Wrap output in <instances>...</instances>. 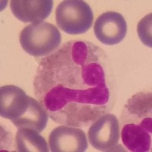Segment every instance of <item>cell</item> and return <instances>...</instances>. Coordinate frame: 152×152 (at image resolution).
Listing matches in <instances>:
<instances>
[{"label": "cell", "mask_w": 152, "mask_h": 152, "mask_svg": "<svg viewBox=\"0 0 152 152\" xmlns=\"http://www.w3.org/2000/svg\"><path fill=\"white\" fill-rule=\"evenodd\" d=\"M34 94L55 123L87 127L109 113L116 100L110 61L94 43L72 40L40 59Z\"/></svg>", "instance_id": "obj_1"}, {"label": "cell", "mask_w": 152, "mask_h": 152, "mask_svg": "<svg viewBox=\"0 0 152 152\" xmlns=\"http://www.w3.org/2000/svg\"><path fill=\"white\" fill-rule=\"evenodd\" d=\"M61 34L58 28L46 21L32 23L20 34V44L23 50L34 57H45L59 49Z\"/></svg>", "instance_id": "obj_2"}, {"label": "cell", "mask_w": 152, "mask_h": 152, "mask_svg": "<svg viewBox=\"0 0 152 152\" xmlns=\"http://www.w3.org/2000/svg\"><path fill=\"white\" fill-rule=\"evenodd\" d=\"M94 15L88 3L81 0L62 1L56 10V21L59 28L66 34H85L93 23Z\"/></svg>", "instance_id": "obj_3"}, {"label": "cell", "mask_w": 152, "mask_h": 152, "mask_svg": "<svg viewBox=\"0 0 152 152\" xmlns=\"http://www.w3.org/2000/svg\"><path fill=\"white\" fill-rule=\"evenodd\" d=\"M120 126L113 114H105L94 122L88 130V140L94 148L113 151L118 148Z\"/></svg>", "instance_id": "obj_4"}, {"label": "cell", "mask_w": 152, "mask_h": 152, "mask_svg": "<svg viewBox=\"0 0 152 152\" xmlns=\"http://www.w3.org/2000/svg\"><path fill=\"white\" fill-rule=\"evenodd\" d=\"M49 145L53 152H84L88 146L85 132L70 126L54 129L49 136Z\"/></svg>", "instance_id": "obj_5"}, {"label": "cell", "mask_w": 152, "mask_h": 152, "mask_svg": "<svg viewBox=\"0 0 152 152\" xmlns=\"http://www.w3.org/2000/svg\"><path fill=\"white\" fill-rule=\"evenodd\" d=\"M94 34L107 46L116 45L123 41L127 32L124 17L116 12H107L99 16L94 23Z\"/></svg>", "instance_id": "obj_6"}, {"label": "cell", "mask_w": 152, "mask_h": 152, "mask_svg": "<svg viewBox=\"0 0 152 152\" xmlns=\"http://www.w3.org/2000/svg\"><path fill=\"white\" fill-rule=\"evenodd\" d=\"M29 97L19 87L5 85L0 88V115L13 124L21 118L31 104Z\"/></svg>", "instance_id": "obj_7"}, {"label": "cell", "mask_w": 152, "mask_h": 152, "mask_svg": "<svg viewBox=\"0 0 152 152\" xmlns=\"http://www.w3.org/2000/svg\"><path fill=\"white\" fill-rule=\"evenodd\" d=\"M151 93L139 92L128 100L122 112L121 123L139 125L152 131Z\"/></svg>", "instance_id": "obj_8"}, {"label": "cell", "mask_w": 152, "mask_h": 152, "mask_svg": "<svg viewBox=\"0 0 152 152\" xmlns=\"http://www.w3.org/2000/svg\"><path fill=\"white\" fill-rule=\"evenodd\" d=\"M10 7L18 20L24 23H37L47 18L52 12V0H12Z\"/></svg>", "instance_id": "obj_9"}, {"label": "cell", "mask_w": 152, "mask_h": 152, "mask_svg": "<svg viewBox=\"0 0 152 152\" xmlns=\"http://www.w3.org/2000/svg\"><path fill=\"white\" fill-rule=\"evenodd\" d=\"M151 133L152 131L142 126L126 123L122 127V141L130 151H149L151 147Z\"/></svg>", "instance_id": "obj_10"}, {"label": "cell", "mask_w": 152, "mask_h": 152, "mask_svg": "<svg viewBox=\"0 0 152 152\" xmlns=\"http://www.w3.org/2000/svg\"><path fill=\"white\" fill-rule=\"evenodd\" d=\"M15 149L18 152H48L45 138L34 129H18L15 135Z\"/></svg>", "instance_id": "obj_11"}, {"label": "cell", "mask_w": 152, "mask_h": 152, "mask_svg": "<svg viewBox=\"0 0 152 152\" xmlns=\"http://www.w3.org/2000/svg\"><path fill=\"white\" fill-rule=\"evenodd\" d=\"M137 31L141 41L145 46L151 47V13L146 15L141 20L138 24Z\"/></svg>", "instance_id": "obj_12"}]
</instances>
